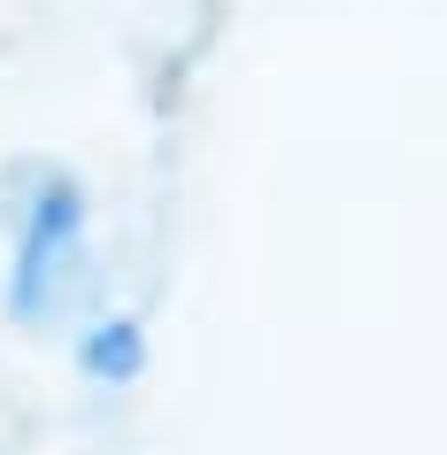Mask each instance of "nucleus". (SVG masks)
<instances>
[{"instance_id":"1","label":"nucleus","mask_w":447,"mask_h":455,"mask_svg":"<svg viewBox=\"0 0 447 455\" xmlns=\"http://www.w3.org/2000/svg\"><path fill=\"white\" fill-rule=\"evenodd\" d=\"M77 240H85V193L77 186H39V201L24 216V247H16V278H8L16 316L39 324L54 309V293H62V278L77 263Z\"/></svg>"},{"instance_id":"2","label":"nucleus","mask_w":447,"mask_h":455,"mask_svg":"<svg viewBox=\"0 0 447 455\" xmlns=\"http://www.w3.org/2000/svg\"><path fill=\"white\" fill-rule=\"evenodd\" d=\"M140 363H147V339H140V324H132V316H108V324H93V332H85V371H93V379L124 386Z\"/></svg>"}]
</instances>
